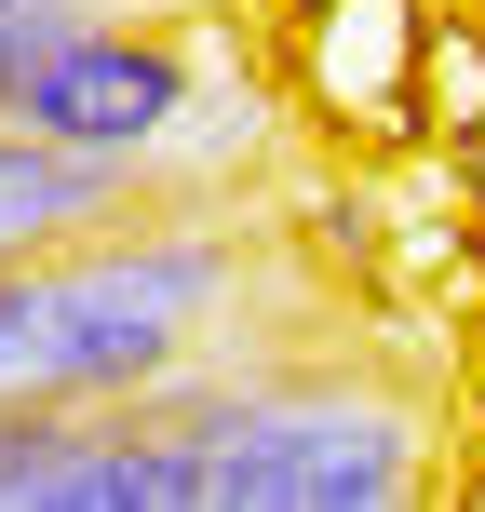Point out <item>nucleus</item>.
<instances>
[{
	"mask_svg": "<svg viewBox=\"0 0 485 512\" xmlns=\"http://www.w3.org/2000/svg\"><path fill=\"white\" fill-rule=\"evenodd\" d=\"M243 230L216 203H122L0 270V405H135L216 364Z\"/></svg>",
	"mask_w": 485,
	"mask_h": 512,
	"instance_id": "1",
	"label": "nucleus"
},
{
	"mask_svg": "<svg viewBox=\"0 0 485 512\" xmlns=\"http://www.w3.org/2000/svg\"><path fill=\"white\" fill-rule=\"evenodd\" d=\"M149 432L203 459V512H391L432 486V432L418 405L364 378H310V364H189V378L135 391Z\"/></svg>",
	"mask_w": 485,
	"mask_h": 512,
	"instance_id": "2",
	"label": "nucleus"
},
{
	"mask_svg": "<svg viewBox=\"0 0 485 512\" xmlns=\"http://www.w3.org/2000/svg\"><path fill=\"white\" fill-rule=\"evenodd\" d=\"M189 108H203L189 41H162V27H135V14H68V27L14 68L0 122H27V135H54V149H95V162L162 176V162H176V135H189Z\"/></svg>",
	"mask_w": 485,
	"mask_h": 512,
	"instance_id": "3",
	"label": "nucleus"
},
{
	"mask_svg": "<svg viewBox=\"0 0 485 512\" xmlns=\"http://www.w3.org/2000/svg\"><path fill=\"white\" fill-rule=\"evenodd\" d=\"M122 203H149L135 162H95V149H54V135L0 122V270L68 243V230H95V216H122Z\"/></svg>",
	"mask_w": 485,
	"mask_h": 512,
	"instance_id": "4",
	"label": "nucleus"
},
{
	"mask_svg": "<svg viewBox=\"0 0 485 512\" xmlns=\"http://www.w3.org/2000/svg\"><path fill=\"white\" fill-rule=\"evenodd\" d=\"M418 108H432L445 135L485 122V27H432V41H418Z\"/></svg>",
	"mask_w": 485,
	"mask_h": 512,
	"instance_id": "5",
	"label": "nucleus"
},
{
	"mask_svg": "<svg viewBox=\"0 0 485 512\" xmlns=\"http://www.w3.org/2000/svg\"><path fill=\"white\" fill-rule=\"evenodd\" d=\"M459 512H485V472H459Z\"/></svg>",
	"mask_w": 485,
	"mask_h": 512,
	"instance_id": "6",
	"label": "nucleus"
},
{
	"mask_svg": "<svg viewBox=\"0 0 485 512\" xmlns=\"http://www.w3.org/2000/svg\"><path fill=\"white\" fill-rule=\"evenodd\" d=\"M310 14H324V0H310Z\"/></svg>",
	"mask_w": 485,
	"mask_h": 512,
	"instance_id": "7",
	"label": "nucleus"
},
{
	"mask_svg": "<svg viewBox=\"0 0 485 512\" xmlns=\"http://www.w3.org/2000/svg\"><path fill=\"white\" fill-rule=\"evenodd\" d=\"M0 14H14V0H0Z\"/></svg>",
	"mask_w": 485,
	"mask_h": 512,
	"instance_id": "8",
	"label": "nucleus"
}]
</instances>
